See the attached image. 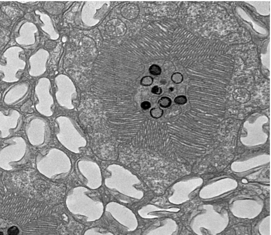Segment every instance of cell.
Instances as JSON below:
<instances>
[{"label":"cell","instance_id":"6da1fadb","mask_svg":"<svg viewBox=\"0 0 271 235\" xmlns=\"http://www.w3.org/2000/svg\"><path fill=\"white\" fill-rule=\"evenodd\" d=\"M31 156L29 143L20 136L4 139L0 143V169L14 171L28 163Z\"/></svg>","mask_w":271,"mask_h":235},{"label":"cell","instance_id":"7a4b0ae2","mask_svg":"<svg viewBox=\"0 0 271 235\" xmlns=\"http://www.w3.org/2000/svg\"><path fill=\"white\" fill-rule=\"evenodd\" d=\"M28 143L35 148H42L48 143L49 132L45 124L38 118L30 119L25 125Z\"/></svg>","mask_w":271,"mask_h":235},{"label":"cell","instance_id":"3957f363","mask_svg":"<svg viewBox=\"0 0 271 235\" xmlns=\"http://www.w3.org/2000/svg\"><path fill=\"white\" fill-rule=\"evenodd\" d=\"M20 114L15 111H11L8 114L0 112V139L13 137L20 130Z\"/></svg>","mask_w":271,"mask_h":235},{"label":"cell","instance_id":"277c9868","mask_svg":"<svg viewBox=\"0 0 271 235\" xmlns=\"http://www.w3.org/2000/svg\"><path fill=\"white\" fill-rule=\"evenodd\" d=\"M105 31L107 35L114 37H120L125 35L127 28L125 23L119 19H112L106 23Z\"/></svg>","mask_w":271,"mask_h":235},{"label":"cell","instance_id":"5b68a950","mask_svg":"<svg viewBox=\"0 0 271 235\" xmlns=\"http://www.w3.org/2000/svg\"><path fill=\"white\" fill-rule=\"evenodd\" d=\"M121 14L127 20H133L137 18L140 12L139 7L133 3H127L124 5L121 10Z\"/></svg>","mask_w":271,"mask_h":235},{"label":"cell","instance_id":"8992f818","mask_svg":"<svg viewBox=\"0 0 271 235\" xmlns=\"http://www.w3.org/2000/svg\"><path fill=\"white\" fill-rule=\"evenodd\" d=\"M233 98L238 103H245L251 100V93L243 87L235 89L232 93Z\"/></svg>","mask_w":271,"mask_h":235},{"label":"cell","instance_id":"52a82bcc","mask_svg":"<svg viewBox=\"0 0 271 235\" xmlns=\"http://www.w3.org/2000/svg\"><path fill=\"white\" fill-rule=\"evenodd\" d=\"M182 109L180 107L179 105H174L172 106H170L168 110H167L165 117L167 118H173V116H176L181 113Z\"/></svg>","mask_w":271,"mask_h":235},{"label":"cell","instance_id":"ba28073f","mask_svg":"<svg viewBox=\"0 0 271 235\" xmlns=\"http://www.w3.org/2000/svg\"><path fill=\"white\" fill-rule=\"evenodd\" d=\"M172 101L171 99L168 96H163L160 99L158 104L162 108H169L171 106Z\"/></svg>","mask_w":271,"mask_h":235},{"label":"cell","instance_id":"9c48e42d","mask_svg":"<svg viewBox=\"0 0 271 235\" xmlns=\"http://www.w3.org/2000/svg\"><path fill=\"white\" fill-rule=\"evenodd\" d=\"M164 114V111L160 107H155L150 111V114L152 117L155 119H159Z\"/></svg>","mask_w":271,"mask_h":235},{"label":"cell","instance_id":"30bf717a","mask_svg":"<svg viewBox=\"0 0 271 235\" xmlns=\"http://www.w3.org/2000/svg\"><path fill=\"white\" fill-rule=\"evenodd\" d=\"M171 78L173 83H175L176 84H180L183 82L184 78L182 73L176 72L173 73V75H171Z\"/></svg>","mask_w":271,"mask_h":235},{"label":"cell","instance_id":"8fae6325","mask_svg":"<svg viewBox=\"0 0 271 235\" xmlns=\"http://www.w3.org/2000/svg\"><path fill=\"white\" fill-rule=\"evenodd\" d=\"M149 72L153 75H160L162 73V69L158 65L153 64L149 68Z\"/></svg>","mask_w":271,"mask_h":235},{"label":"cell","instance_id":"7c38bea8","mask_svg":"<svg viewBox=\"0 0 271 235\" xmlns=\"http://www.w3.org/2000/svg\"><path fill=\"white\" fill-rule=\"evenodd\" d=\"M153 82V78L150 76H146L140 80V84L143 86L147 87L152 85Z\"/></svg>","mask_w":271,"mask_h":235},{"label":"cell","instance_id":"4fadbf2b","mask_svg":"<svg viewBox=\"0 0 271 235\" xmlns=\"http://www.w3.org/2000/svg\"><path fill=\"white\" fill-rule=\"evenodd\" d=\"M187 98L185 95H179L176 97L174 99V102L176 105H185L187 103Z\"/></svg>","mask_w":271,"mask_h":235},{"label":"cell","instance_id":"5bb4252c","mask_svg":"<svg viewBox=\"0 0 271 235\" xmlns=\"http://www.w3.org/2000/svg\"><path fill=\"white\" fill-rule=\"evenodd\" d=\"M20 233V230L16 226H12L10 227L7 231L8 235H18Z\"/></svg>","mask_w":271,"mask_h":235},{"label":"cell","instance_id":"9a60e30c","mask_svg":"<svg viewBox=\"0 0 271 235\" xmlns=\"http://www.w3.org/2000/svg\"><path fill=\"white\" fill-rule=\"evenodd\" d=\"M151 91L153 94H155V95H160L163 92V90H162V88L158 87L157 86H155L152 88Z\"/></svg>","mask_w":271,"mask_h":235},{"label":"cell","instance_id":"2e32d148","mask_svg":"<svg viewBox=\"0 0 271 235\" xmlns=\"http://www.w3.org/2000/svg\"><path fill=\"white\" fill-rule=\"evenodd\" d=\"M151 107V104L150 102L145 101L141 103V107L144 110H147L150 108Z\"/></svg>","mask_w":271,"mask_h":235},{"label":"cell","instance_id":"e0dca14e","mask_svg":"<svg viewBox=\"0 0 271 235\" xmlns=\"http://www.w3.org/2000/svg\"><path fill=\"white\" fill-rule=\"evenodd\" d=\"M0 235H4V233L2 231H0Z\"/></svg>","mask_w":271,"mask_h":235}]
</instances>
